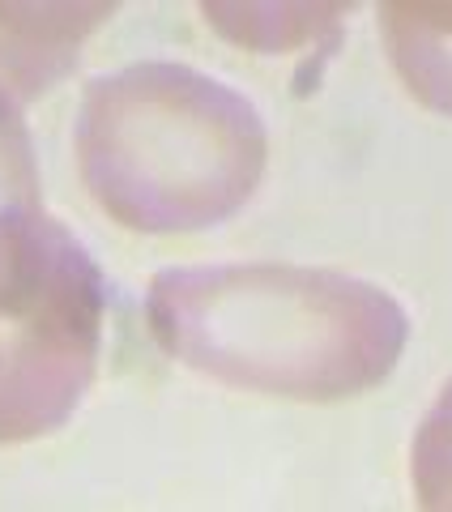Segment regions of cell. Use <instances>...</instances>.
<instances>
[{"mask_svg": "<svg viewBox=\"0 0 452 512\" xmlns=\"http://www.w3.org/2000/svg\"><path fill=\"white\" fill-rule=\"evenodd\" d=\"M145 320L188 372L312 406L371 393L410 342V316L384 286L278 261L167 269L145 291Z\"/></svg>", "mask_w": 452, "mask_h": 512, "instance_id": "6da1fadb", "label": "cell"}, {"mask_svg": "<svg viewBox=\"0 0 452 512\" xmlns=\"http://www.w3.org/2000/svg\"><path fill=\"white\" fill-rule=\"evenodd\" d=\"M116 5H18L0 0V99L30 103L60 82Z\"/></svg>", "mask_w": 452, "mask_h": 512, "instance_id": "277c9868", "label": "cell"}, {"mask_svg": "<svg viewBox=\"0 0 452 512\" xmlns=\"http://www.w3.org/2000/svg\"><path fill=\"white\" fill-rule=\"evenodd\" d=\"M107 295L94 256L43 210L0 214V448L43 440L86 397Z\"/></svg>", "mask_w": 452, "mask_h": 512, "instance_id": "3957f363", "label": "cell"}, {"mask_svg": "<svg viewBox=\"0 0 452 512\" xmlns=\"http://www.w3.org/2000/svg\"><path fill=\"white\" fill-rule=\"evenodd\" d=\"M9 210H43V192L22 107L0 99V214Z\"/></svg>", "mask_w": 452, "mask_h": 512, "instance_id": "ba28073f", "label": "cell"}, {"mask_svg": "<svg viewBox=\"0 0 452 512\" xmlns=\"http://www.w3.org/2000/svg\"><path fill=\"white\" fill-rule=\"evenodd\" d=\"M410 483L418 512L452 504V380L435 393L410 444Z\"/></svg>", "mask_w": 452, "mask_h": 512, "instance_id": "52a82bcc", "label": "cell"}, {"mask_svg": "<svg viewBox=\"0 0 452 512\" xmlns=\"http://www.w3.org/2000/svg\"><path fill=\"white\" fill-rule=\"evenodd\" d=\"M431 512H452V504H440V508H431Z\"/></svg>", "mask_w": 452, "mask_h": 512, "instance_id": "9c48e42d", "label": "cell"}, {"mask_svg": "<svg viewBox=\"0 0 452 512\" xmlns=\"http://www.w3.org/2000/svg\"><path fill=\"white\" fill-rule=\"evenodd\" d=\"M376 22L397 82L452 120V0H389Z\"/></svg>", "mask_w": 452, "mask_h": 512, "instance_id": "5b68a950", "label": "cell"}, {"mask_svg": "<svg viewBox=\"0 0 452 512\" xmlns=\"http://www.w3.org/2000/svg\"><path fill=\"white\" fill-rule=\"evenodd\" d=\"M346 13V5H201V18L218 30V39L265 56L299 52L337 35Z\"/></svg>", "mask_w": 452, "mask_h": 512, "instance_id": "8992f818", "label": "cell"}, {"mask_svg": "<svg viewBox=\"0 0 452 512\" xmlns=\"http://www.w3.org/2000/svg\"><path fill=\"white\" fill-rule=\"evenodd\" d=\"M73 154L111 222L137 235H192L252 201L269 137L235 86L175 60H137L86 90Z\"/></svg>", "mask_w": 452, "mask_h": 512, "instance_id": "7a4b0ae2", "label": "cell"}]
</instances>
